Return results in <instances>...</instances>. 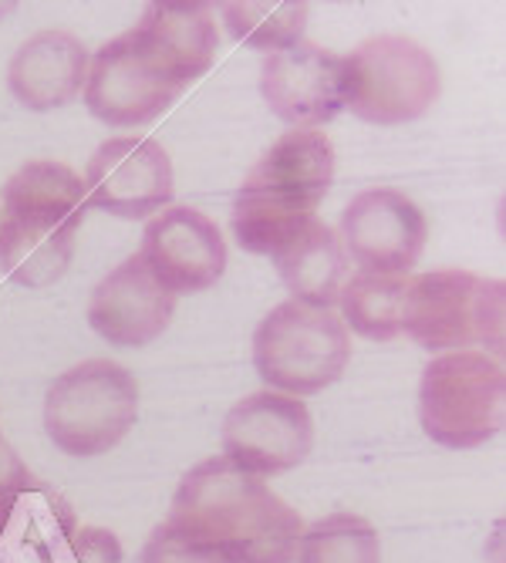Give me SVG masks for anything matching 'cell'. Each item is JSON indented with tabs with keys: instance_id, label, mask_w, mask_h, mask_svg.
Segmentation results:
<instances>
[{
	"instance_id": "1",
	"label": "cell",
	"mask_w": 506,
	"mask_h": 563,
	"mask_svg": "<svg viewBox=\"0 0 506 563\" xmlns=\"http://www.w3.org/2000/svg\"><path fill=\"white\" fill-rule=\"evenodd\" d=\"M169 523L223 563H294L304 533L297 509L227 455H213L183 476Z\"/></svg>"
},
{
	"instance_id": "10",
	"label": "cell",
	"mask_w": 506,
	"mask_h": 563,
	"mask_svg": "<svg viewBox=\"0 0 506 563\" xmlns=\"http://www.w3.org/2000/svg\"><path fill=\"white\" fill-rule=\"evenodd\" d=\"M88 207L122 220H145L173 202V163L156 139L122 135L95 148L85 169Z\"/></svg>"
},
{
	"instance_id": "12",
	"label": "cell",
	"mask_w": 506,
	"mask_h": 563,
	"mask_svg": "<svg viewBox=\"0 0 506 563\" xmlns=\"http://www.w3.org/2000/svg\"><path fill=\"white\" fill-rule=\"evenodd\" d=\"M139 257L173 297L199 294L223 277L227 243L207 213L173 207L145 223Z\"/></svg>"
},
{
	"instance_id": "15",
	"label": "cell",
	"mask_w": 506,
	"mask_h": 563,
	"mask_svg": "<svg viewBox=\"0 0 506 563\" xmlns=\"http://www.w3.org/2000/svg\"><path fill=\"white\" fill-rule=\"evenodd\" d=\"M176 314V297L152 277L139 253L119 264L91 290L88 324L116 347H145L156 341Z\"/></svg>"
},
{
	"instance_id": "21",
	"label": "cell",
	"mask_w": 506,
	"mask_h": 563,
	"mask_svg": "<svg viewBox=\"0 0 506 563\" xmlns=\"http://www.w3.org/2000/svg\"><path fill=\"white\" fill-rule=\"evenodd\" d=\"M220 14L233 34L250 51H284L300 41V31L308 24L311 8L308 4H267V0H253V4H220Z\"/></svg>"
},
{
	"instance_id": "3",
	"label": "cell",
	"mask_w": 506,
	"mask_h": 563,
	"mask_svg": "<svg viewBox=\"0 0 506 563\" xmlns=\"http://www.w3.org/2000/svg\"><path fill=\"white\" fill-rule=\"evenodd\" d=\"M334 179V145L318 129L284 132L233 199V236L246 253H274L315 220Z\"/></svg>"
},
{
	"instance_id": "2",
	"label": "cell",
	"mask_w": 506,
	"mask_h": 563,
	"mask_svg": "<svg viewBox=\"0 0 506 563\" xmlns=\"http://www.w3.org/2000/svg\"><path fill=\"white\" fill-rule=\"evenodd\" d=\"M88 213L85 183L72 166L34 159L4 186L0 267L21 287H47L75 261V240Z\"/></svg>"
},
{
	"instance_id": "22",
	"label": "cell",
	"mask_w": 506,
	"mask_h": 563,
	"mask_svg": "<svg viewBox=\"0 0 506 563\" xmlns=\"http://www.w3.org/2000/svg\"><path fill=\"white\" fill-rule=\"evenodd\" d=\"M37 563H122V543L106 527H81L44 550Z\"/></svg>"
},
{
	"instance_id": "4",
	"label": "cell",
	"mask_w": 506,
	"mask_h": 563,
	"mask_svg": "<svg viewBox=\"0 0 506 563\" xmlns=\"http://www.w3.org/2000/svg\"><path fill=\"white\" fill-rule=\"evenodd\" d=\"M139 419V385L132 372L91 357L51 382L44 395V432L65 455L95 459L112 452Z\"/></svg>"
},
{
	"instance_id": "6",
	"label": "cell",
	"mask_w": 506,
	"mask_h": 563,
	"mask_svg": "<svg viewBox=\"0 0 506 563\" xmlns=\"http://www.w3.org/2000/svg\"><path fill=\"white\" fill-rule=\"evenodd\" d=\"M506 419V375L486 351H449L419 378V422L442 449H476Z\"/></svg>"
},
{
	"instance_id": "14",
	"label": "cell",
	"mask_w": 506,
	"mask_h": 563,
	"mask_svg": "<svg viewBox=\"0 0 506 563\" xmlns=\"http://www.w3.org/2000/svg\"><path fill=\"white\" fill-rule=\"evenodd\" d=\"M261 95L287 125L318 129L344 109L341 58L315 41L274 51L261 71Z\"/></svg>"
},
{
	"instance_id": "13",
	"label": "cell",
	"mask_w": 506,
	"mask_h": 563,
	"mask_svg": "<svg viewBox=\"0 0 506 563\" xmlns=\"http://www.w3.org/2000/svg\"><path fill=\"white\" fill-rule=\"evenodd\" d=\"M183 91L163 81L139 55L129 31L109 41L88 62L85 106L88 112L112 129H135L160 119Z\"/></svg>"
},
{
	"instance_id": "8",
	"label": "cell",
	"mask_w": 506,
	"mask_h": 563,
	"mask_svg": "<svg viewBox=\"0 0 506 563\" xmlns=\"http://www.w3.org/2000/svg\"><path fill=\"white\" fill-rule=\"evenodd\" d=\"M341 88L344 109L362 122H416L439 98V65L419 41L382 34L341 58Z\"/></svg>"
},
{
	"instance_id": "18",
	"label": "cell",
	"mask_w": 506,
	"mask_h": 563,
	"mask_svg": "<svg viewBox=\"0 0 506 563\" xmlns=\"http://www.w3.org/2000/svg\"><path fill=\"white\" fill-rule=\"evenodd\" d=\"M274 264L294 300L324 307V311L338 303L341 284L348 277V253L338 233L318 217L304 223L297 236L274 253Z\"/></svg>"
},
{
	"instance_id": "19",
	"label": "cell",
	"mask_w": 506,
	"mask_h": 563,
	"mask_svg": "<svg viewBox=\"0 0 506 563\" xmlns=\"http://www.w3.org/2000/svg\"><path fill=\"white\" fill-rule=\"evenodd\" d=\"M405 277H385V274H354L341 287V314L344 328L362 334L365 341H392L402 334V311H405Z\"/></svg>"
},
{
	"instance_id": "9",
	"label": "cell",
	"mask_w": 506,
	"mask_h": 563,
	"mask_svg": "<svg viewBox=\"0 0 506 563\" xmlns=\"http://www.w3.org/2000/svg\"><path fill=\"white\" fill-rule=\"evenodd\" d=\"M315 449L308 405L280 391H253L223 419V455L250 476H280L297 470Z\"/></svg>"
},
{
	"instance_id": "5",
	"label": "cell",
	"mask_w": 506,
	"mask_h": 563,
	"mask_svg": "<svg viewBox=\"0 0 506 563\" xmlns=\"http://www.w3.org/2000/svg\"><path fill=\"white\" fill-rule=\"evenodd\" d=\"M348 362V328L324 307L287 300L253 331V368L280 395H318L344 375Z\"/></svg>"
},
{
	"instance_id": "17",
	"label": "cell",
	"mask_w": 506,
	"mask_h": 563,
	"mask_svg": "<svg viewBox=\"0 0 506 563\" xmlns=\"http://www.w3.org/2000/svg\"><path fill=\"white\" fill-rule=\"evenodd\" d=\"M88 51L68 31H41L28 37L8 65V88L31 112L62 109L85 88Z\"/></svg>"
},
{
	"instance_id": "7",
	"label": "cell",
	"mask_w": 506,
	"mask_h": 563,
	"mask_svg": "<svg viewBox=\"0 0 506 563\" xmlns=\"http://www.w3.org/2000/svg\"><path fill=\"white\" fill-rule=\"evenodd\" d=\"M503 280H486L466 271H436L409 280L402 331L432 354L460 347H486L503 354Z\"/></svg>"
},
{
	"instance_id": "11",
	"label": "cell",
	"mask_w": 506,
	"mask_h": 563,
	"mask_svg": "<svg viewBox=\"0 0 506 563\" xmlns=\"http://www.w3.org/2000/svg\"><path fill=\"white\" fill-rule=\"evenodd\" d=\"M426 236V213L395 189L359 192L341 213L344 253L365 274L405 277L419 264Z\"/></svg>"
},
{
	"instance_id": "16",
	"label": "cell",
	"mask_w": 506,
	"mask_h": 563,
	"mask_svg": "<svg viewBox=\"0 0 506 563\" xmlns=\"http://www.w3.org/2000/svg\"><path fill=\"white\" fill-rule=\"evenodd\" d=\"M129 37L148 68L179 91L210 71L220 41L207 4H152Z\"/></svg>"
},
{
	"instance_id": "23",
	"label": "cell",
	"mask_w": 506,
	"mask_h": 563,
	"mask_svg": "<svg viewBox=\"0 0 506 563\" xmlns=\"http://www.w3.org/2000/svg\"><path fill=\"white\" fill-rule=\"evenodd\" d=\"M139 563H223V560L210 547L196 543L193 537H186L166 520L145 540Z\"/></svg>"
},
{
	"instance_id": "20",
	"label": "cell",
	"mask_w": 506,
	"mask_h": 563,
	"mask_svg": "<svg viewBox=\"0 0 506 563\" xmlns=\"http://www.w3.org/2000/svg\"><path fill=\"white\" fill-rule=\"evenodd\" d=\"M294 563H382V540L365 517L338 509L304 527Z\"/></svg>"
}]
</instances>
